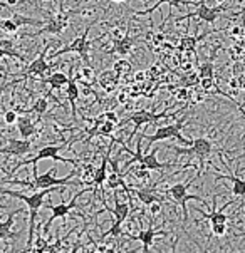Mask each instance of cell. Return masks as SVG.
Returning <instances> with one entry per match:
<instances>
[{"label": "cell", "mask_w": 245, "mask_h": 253, "mask_svg": "<svg viewBox=\"0 0 245 253\" xmlns=\"http://www.w3.org/2000/svg\"><path fill=\"white\" fill-rule=\"evenodd\" d=\"M71 15H72V12L59 10L57 14L50 17V19L47 20L44 25H42L41 31H39L37 34H34V36H42V34L59 36V34H62L67 29V25H69V20H71Z\"/></svg>", "instance_id": "10"}, {"label": "cell", "mask_w": 245, "mask_h": 253, "mask_svg": "<svg viewBox=\"0 0 245 253\" xmlns=\"http://www.w3.org/2000/svg\"><path fill=\"white\" fill-rule=\"evenodd\" d=\"M17 118H19V114L15 113V111H5L3 113V121H5V124H15L17 123Z\"/></svg>", "instance_id": "40"}, {"label": "cell", "mask_w": 245, "mask_h": 253, "mask_svg": "<svg viewBox=\"0 0 245 253\" xmlns=\"http://www.w3.org/2000/svg\"><path fill=\"white\" fill-rule=\"evenodd\" d=\"M165 3H168L170 7L173 8H180L182 5H196V0H156V3H154L153 7L146 8V10H138L136 12V17H141V15H149L151 12H154L156 8H160L161 5H165Z\"/></svg>", "instance_id": "19"}, {"label": "cell", "mask_w": 245, "mask_h": 253, "mask_svg": "<svg viewBox=\"0 0 245 253\" xmlns=\"http://www.w3.org/2000/svg\"><path fill=\"white\" fill-rule=\"evenodd\" d=\"M230 36L235 37V39L245 37V27H244V25H234V27L230 29Z\"/></svg>", "instance_id": "41"}, {"label": "cell", "mask_w": 245, "mask_h": 253, "mask_svg": "<svg viewBox=\"0 0 245 253\" xmlns=\"http://www.w3.org/2000/svg\"><path fill=\"white\" fill-rule=\"evenodd\" d=\"M2 57H5V54H3V50L0 49V59H2Z\"/></svg>", "instance_id": "48"}, {"label": "cell", "mask_w": 245, "mask_h": 253, "mask_svg": "<svg viewBox=\"0 0 245 253\" xmlns=\"http://www.w3.org/2000/svg\"><path fill=\"white\" fill-rule=\"evenodd\" d=\"M0 3H2V0H0Z\"/></svg>", "instance_id": "50"}, {"label": "cell", "mask_w": 245, "mask_h": 253, "mask_svg": "<svg viewBox=\"0 0 245 253\" xmlns=\"http://www.w3.org/2000/svg\"><path fill=\"white\" fill-rule=\"evenodd\" d=\"M47 108H49V99H47V97H39V99L32 104V108L25 111V114L34 113V114H37L39 119H41L42 116L47 113Z\"/></svg>", "instance_id": "29"}, {"label": "cell", "mask_w": 245, "mask_h": 253, "mask_svg": "<svg viewBox=\"0 0 245 253\" xmlns=\"http://www.w3.org/2000/svg\"><path fill=\"white\" fill-rule=\"evenodd\" d=\"M7 85H8V84H3V85H0V96H2L3 89H5V87H7Z\"/></svg>", "instance_id": "46"}, {"label": "cell", "mask_w": 245, "mask_h": 253, "mask_svg": "<svg viewBox=\"0 0 245 253\" xmlns=\"http://www.w3.org/2000/svg\"><path fill=\"white\" fill-rule=\"evenodd\" d=\"M156 237H168L166 231H160V230H154L153 226H149L148 230H140V233L136 237H133L135 240H140L143 243V250L141 252H149V248L153 247V242Z\"/></svg>", "instance_id": "16"}, {"label": "cell", "mask_w": 245, "mask_h": 253, "mask_svg": "<svg viewBox=\"0 0 245 253\" xmlns=\"http://www.w3.org/2000/svg\"><path fill=\"white\" fill-rule=\"evenodd\" d=\"M32 151V143L29 139H8L7 146L0 148V154H10V156H25Z\"/></svg>", "instance_id": "14"}, {"label": "cell", "mask_w": 245, "mask_h": 253, "mask_svg": "<svg viewBox=\"0 0 245 253\" xmlns=\"http://www.w3.org/2000/svg\"><path fill=\"white\" fill-rule=\"evenodd\" d=\"M10 19L17 24V27H20V25H36V27H42V25L46 24L44 20L32 19V17H25L22 14H12Z\"/></svg>", "instance_id": "31"}, {"label": "cell", "mask_w": 245, "mask_h": 253, "mask_svg": "<svg viewBox=\"0 0 245 253\" xmlns=\"http://www.w3.org/2000/svg\"><path fill=\"white\" fill-rule=\"evenodd\" d=\"M93 25H94V22L89 24L88 27H86V31L81 34V36H77L71 44L64 45L62 49H59V50H55L54 54H50V59H55V57H59V55L67 54V52H76L84 61V64L91 62V57H89V47H91L93 42L89 41L88 36H89V31H91Z\"/></svg>", "instance_id": "7"}, {"label": "cell", "mask_w": 245, "mask_h": 253, "mask_svg": "<svg viewBox=\"0 0 245 253\" xmlns=\"http://www.w3.org/2000/svg\"><path fill=\"white\" fill-rule=\"evenodd\" d=\"M86 191H89V188L86 186L84 190H81L77 195L72 196V200L69 201V203H59V205H49V210H50V216H49V220L46 221V225H44V235H47V231H49L50 228V225L57 220V218H66L69 213L72 211V210L76 208V205H77V200H79V196H83Z\"/></svg>", "instance_id": "9"}, {"label": "cell", "mask_w": 245, "mask_h": 253, "mask_svg": "<svg viewBox=\"0 0 245 253\" xmlns=\"http://www.w3.org/2000/svg\"><path fill=\"white\" fill-rule=\"evenodd\" d=\"M215 2H217L218 5H223V2H225V0H215Z\"/></svg>", "instance_id": "47"}, {"label": "cell", "mask_w": 245, "mask_h": 253, "mask_svg": "<svg viewBox=\"0 0 245 253\" xmlns=\"http://www.w3.org/2000/svg\"><path fill=\"white\" fill-rule=\"evenodd\" d=\"M42 83L49 84L50 87H52V91H57V89L67 85V83H69V76H66L64 72H54V74H49V77H44Z\"/></svg>", "instance_id": "25"}, {"label": "cell", "mask_w": 245, "mask_h": 253, "mask_svg": "<svg viewBox=\"0 0 245 253\" xmlns=\"http://www.w3.org/2000/svg\"><path fill=\"white\" fill-rule=\"evenodd\" d=\"M223 10H225V7H223V5L210 7V5L205 3V0H200V2L196 3V10L195 12L187 14L183 17H178V19H176V22H183V20H187V19H200V20H203V22L212 25V24L217 22V19L222 15Z\"/></svg>", "instance_id": "8"}, {"label": "cell", "mask_w": 245, "mask_h": 253, "mask_svg": "<svg viewBox=\"0 0 245 253\" xmlns=\"http://www.w3.org/2000/svg\"><path fill=\"white\" fill-rule=\"evenodd\" d=\"M17 129H19V134L22 139H29V138H32L34 134H37L36 123H34L31 119V116H27V114L17 118Z\"/></svg>", "instance_id": "18"}, {"label": "cell", "mask_w": 245, "mask_h": 253, "mask_svg": "<svg viewBox=\"0 0 245 253\" xmlns=\"http://www.w3.org/2000/svg\"><path fill=\"white\" fill-rule=\"evenodd\" d=\"M113 71H114L119 77H126V76H131L133 66H131V62H130V61H124V59H121V61H116V62H114Z\"/></svg>", "instance_id": "32"}, {"label": "cell", "mask_w": 245, "mask_h": 253, "mask_svg": "<svg viewBox=\"0 0 245 253\" xmlns=\"http://www.w3.org/2000/svg\"><path fill=\"white\" fill-rule=\"evenodd\" d=\"M173 151L178 154V156H192V158H196L198 160V176L203 173L205 169V161L207 158L212 154L213 151V143L210 141L208 138H196L192 141V144L188 148H178V146H170Z\"/></svg>", "instance_id": "4"}, {"label": "cell", "mask_w": 245, "mask_h": 253, "mask_svg": "<svg viewBox=\"0 0 245 253\" xmlns=\"http://www.w3.org/2000/svg\"><path fill=\"white\" fill-rule=\"evenodd\" d=\"M19 213H22V208L14 210V211L7 216L5 221H0V240L7 242V240H10V238L19 237V233H14V231H12V226H14V218H15V215H19Z\"/></svg>", "instance_id": "20"}, {"label": "cell", "mask_w": 245, "mask_h": 253, "mask_svg": "<svg viewBox=\"0 0 245 253\" xmlns=\"http://www.w3.org/2000/svg\"><path fill=\"white\" fill-rule=\"evenodd\" d=\"M47 49H49V45L46 47L44 50H42L41 54L37 55L34 61L29 64L27 66V69H25V72H24V79H27L29 76H36V77H44V76H49V72H50V66L47 64V61H46V55H47Z\"/></svg>", "instance_id": "13"}, {"label": "cell", "mask_w": 245, "mask_h": 253, "mask_svg": "<svg viewBox=\"0 0 245 253\" xmlns=\"http://www.w3.org/2000/svg\"><path fill=\"white\" fill-rule=\"evenodd\" d=\"M77 79H81L84 83V85H91V84H96L98 83V76L94 69L89 64H84L83 71H81V74H77Z\"/></svg>", "instance_id": "30"}, {"label": "cell", "mask_w": 245, "mask_h": 253, "mask_svg": "<svg viewBox=\"0 0 245 253\" xmlns=\"http://www.w3.org/2000/svg\"><path fill=\"white\" fill-rule=\"evenodd\" d=\"M0 29H2L3 32L14 34V32H17L19 27H17V24L12 19H0Z\"/></svg>", "instance_id": "35"}, {"label": "cell", "mask_w": 245, "mask_h": 253, "mask_svg": "<svg viewBox=\"0 0 245 253\" xmlns=\"http://www.w3.org/2000/svg\"><path fill=\"white\" fill-rule=\"evenodd\" d=\"M217 179H227L232 183V195L235 198L245 196V179L239 178L237 174H217Z\"/></svg>", "instance_id": "21"}, {"label": "cell", "mask_w": 245, "mask_h": 253, "mask_svg": "<svg viewBox=\"0 0 245 253\" xmlns=\"http://www.w3.org/2000/svg\"><path fill=\"white\" fill-rule=\"evenodd\" d=\"M109 211L114 215V221L119 223V225H123V223L126 221L128 215H130V203H126V201H119L118 193H116L114 195V208L109 210Z\"/></svg>", "instance_id": "22"}, {"label": "cell", "mask_w": 245, "mask_h": 253, "mask_svg": "<svg viewBox=\"0 0 245 253\" xmlns=\"http://www.w3.org/2000/svg\"><path fill=\"white\" fill-rule=\"evenodd\" d=\"M17 2H19V0H7V3H8V5H15Z\"/></svg>", "instance_id": "45"}, {"label": "cell", "mask_w": 245, "mask_h": 253, "mask_svg": "<svg viewBox=\"0 0 245 253\" xmlns=\"http://www.w3.org/2000/svg\"><path fill=\"white\" fill-rule=\"evenodd\" d=\"M0 49L3 50V54H5V57H14V59H19V61L25 62V57L22 54H19L15 50V45L12 41H8V39H0Z\"/></svg>", "instance_id": "28"}, {"label": "cell", "mask_w": 245, "mask_h": 253, "mask_svg": "<svg viewBox=\"0 0 245 253\" xmlns=\"http://www.w3.org/2000/svg\"><path fill=\"white\" fill-rule=\"evenodd\" d=\"M232 76L239 77V76H245V62L244 61H235L234 66H232Z\"/></svg>", "instance_id": "38"}, {"label": "cell", "mask_w": 245, "mask_h": 253, "mask_svg": "<svg viewBox=\"0 0 245 253\" xmlns=\"http://www.w3.org/2000/svg\"><path fill=\"white\" fill-rule=\"evenodd\" d=\"M173 96L178 102H188V87H182V85H180V89L173 94Z\"/></svg>", "instance_id": "39"}, {"label": "cell", "mask_w": 245, "mask_h": 253, "mask_svg": "<svg viewBox=\"0 0 245 253\" xmlns=\"http://www.w3.org/2000/svg\"><path fill=\"white\" fill-rule=\"evenodd\" d=\"M165 118H170V114H168V111H163L161 114H154L151 113V111H148V109H141V111H136L135 114H131L130 118L126 119V121H131V123H135V129H133L131 132V136H130V141L133 139V136L136 134V131L140 129V126H145V124H151V123H156V121H160V119H165Z\"/></svg>", "instance_id": "11"}, {"label": "cell", "mask_w": 245, "mask_h": 253, "mask_svg": "<svg viewBox=\"0 0 245 253\" xmlns=\"http://www.w3.org/2000/svg\"><path fill=\"white\" fill-rule=\"evenodd\" d=\"M210 230H212V233L215 235V237L220 238L227 233L229 226H227V223H215V225H210Z\"/></svg>", "instance_id": "37"}, {"label": "cell", "mask_w": 245, "mask_h": 253, "mask_svg": "<svg viewBox=\"0 0 245 253\" xmlns=\"http://www.w3.org/2000/svg\"><path fill=\"white\" fill-rule=\"evenodd\" d=\"M200 84V76H198V72H187L182 79H180V85L182 87H195V85H198Z\"/></svg>", "instance_id": "33"}, {"label": "cell", "mask_w": 245, "mask_h": 253, "mask_svg": "<svg viewBox=\"0 0 245 253\" xmlns=\"http://www.w3.org/2000/svg\"><path fill=\"white\" fill-rule=\"evenodd\" d=\"M94 174H96V166L93 163H86L83 168L79 169V181L86 186H93Z\"/></svg>", "instance_id": "27"}, {"label": "cell", "mask_w": 245, "mask_h": 253, "mask_svg": "<svg viewBox=\"0 0 245 253\" xmlns=\"http://www.w3.org/2000/svg\"><path fill=\"white\" fill-rule=\"evenodd\" d=\"M55 173V168H50L47 173L44 174H32L34 176V181L32 183H27V181H19V179H14L12 183H17V184H22V186H29L31 190H46V188H54V186H69V184H76V183H71L72 179L76 176H79V169H74L72 173H69L67 176L64 178H55L54 176Z\"/></svg>", "instance_id": "3"}, {"label": "cell", "mask_w": 245, "mask_h": 253, "mask_svg": "<svg viewBox=\"0 0 245 253\" xmlns=\"http://www.w3.org/2000/svg\"><path fill=\"white\" fill-rule=\"evenodd\" d=\"M101 118L106 119V121H109V123L119 124V118H118V114H116L114 111H106L104 114H101Z\"/></svg>", "instance_id": "42"}, {"label": "cell", "mask_w": 245, "mask_h": 253, "mask_svg": "<svg viewBox=\"0 0 245 253\" xmlns=\"http://www.w3.org/2000/svg\"><path fill=\"white\" fill-rule=\"evenodd\" d=\"M198 76L200 77H215V66L213 62H203L198 66Z\"/></svg>", "instance_id": "34"}, {"label": "cell", "mask_w": 245, "mask_h": 253, "mask_svg": "<svg viewBox=\"0 0 245 253\" xmlns=\"http://www.w3.org/2000/svg\"><path fill=\"white\" fill-rule=\"evenodd\" d=\"M55 190H59V186H54V188H46V190H39L32 195H24V193H17V191H10V190H3L0 188V195H7V196H12V198H17V200H22L25 205L29 207V233H27V245H25V252H32V242H34V231H36V218H37V213L39 210L42 208L44 205V200L46 196H49L50 193H54Z\"/></svg>", "instance_id": "1"}, {"label": "cell", "mask_w": 245, "mask_h": 253, "mask_svg": "<svg viewBox=\"0 0 245 253\" xmlns=\"http://www.w3.org/2000/svg\"><path fill=\"white\" fill-rule=\"evenodd\" d=\"M185 121H187V116H185L183 119H180L178 123L166 124V126L156 127V131H154L153 134H145V132H141L140 138H141V139L149 141V144H148V148H146V151H148V149L151 148V144H153V143H160V141H165V139H170V138L176 139L180 144H183V146H190V144H192V141H190V139H187V138H185V136L182 134V129H183V126H185Z\"/></svg>", "instance_id": "2"}, {"label": "cell", "mask_w": 245, "mask_h": 253, "mask_svg": "<svg viewBox=\"0 0 245 253\" xmlns=\"http://www.w3.org/2000/svg\"><path fill=\"white\" fill-rule=\"evenodd\" d=\"M47 245H49V242L42 235H37V238L32 242V252H46Z\"/></svg>", "instance_id": "36"}, {"label": "cell", "mask_w": 245, "mask_h": 253, "mask_svg": "<svg viewBox=\"0 0 245 253\" xmlns=\"http://www.w3.org/2000/svg\"><path fill=\"white\" fill-rule=\"evenodd\" d=\"M64 148H66V144H46L44 148L39 149V151L34 154L32 158H29V160H24V161H20L19 165H15L14 169H12V173H15V171H19V168H22V166H27V165L37 166L39 161H42V160H54V161L69 163V165L79 166V161H77V160H69V158L59 156V153H61Z\"/></svg>", "instance_id": "5"}, {"label": "cell", "mask_w": 245, "mask_h": 253, "mask_svg": "<svg viewBox=\"0 0 245 253\" xmlns=\"http://www.w3.org/2000/svg\"><path fill=\"white\" fill-rule=\"evenodd\" d=\"M121 83V77H119L113 69H106L98 76V84L104 89L106 92H113L116 87Z\"/></svg>", "instance_id": "17"}, {"label": "cell", "mask_w": 245, "mask_h": 253, "mask_svg": "<svg viewBox=\"0 0 245 253\" xmlns=\"http://www.w3.org/2000/svg\"><path fill=\"white\" fill-rule=\"evenodd\" d=\"M133 44H135V39L128 34H124L121 39H114L113 44H111V52L113 54H121V55H126L130 50L133 49Z\"/></svg>", "instance_id": "23"}, {"label": "cell", "mask_w": 245, "mask_h": 253, "mask_svg": "<svg viewBox=\"0 0 245 253\" xmlns=\"http://www.w3.org/2000/svg\"><path fill=\"white\" fill-rule=\"evenodd\" d=\"M146 79H148V72L141 71V72H136V74H135V81H136V83H143V81H146Z\"/></svg>", "instance_id": "44"}, {"label": "cell", "mask_w": 245, "mask_h": 253, "mask_svg": "<svg viewBox=\"0 0 245 253\" xmlns=\"http://www.w3.org/2000/svg\"><path fill=\"white\" fill-rule=\"evenodd\" d=\"M66 94H67V101L71 102V108H72V118H76V102L79 99V94L81 89L77 85V77H69V83L66 85Z\"/></svg>", "instance_id": "24"}, {"label": "cell", "mask_w": 245, "mask_h": 253, "mask_svg": "<svg viewBox=\"0 0 245 253\" xmlns=\"http://www.w3.org/2000/svg\"><path fill=\"white\" fill-rule=\"evenodd\" d=\"M207 34H203V36H183L182 39H180L178 42V47L176 49L180 50V52H195L196 49V44H198L200 39H203Z\"/></svg>", "instance_id": "26"}, {"label": "cell", "mask_w": 245, "mask_h": 253, "mask_svg": "<svg viewBox=\"0 0 245 253\" xmlns=\"http://www.w3.org/2000/svg\"><path fill=\"white\" fill-rule=\"evenodd\" d=\"M158 148H154L153 151L146 153L141 156V160L138 161L140 165L136 166V168L140 169H148V171H158V173L165 174V169H170L173 168V163H161L160 160H158Z\"/></svg>", "instance_id": "12"}, {"label": "cell", "mask_w": 245, "mask_h": 253, "mask_svg": "<svg viewBox=\"0 0 245 253\" xmlns=\"http://www.w3.org/2000/svg\"><path fill=\"white\" fill-rule=\"evenodd\" d=\"M193 178V176H192ZM190 178V179H192ZM190 179L187 181H180V183H175L171 184L170 188H166V195L170 196L171 200L176 201V203L182 207V211H183V223H188V208H187V203L190 200H195V201H200L201 205H207V200H203L201 196H196V195H190L188 193V186H190Z\"/></svg>", "instance_id": "6"}, {"label": "cell", "mask_w": 245, "mask_h": 253, "mask_svg": "<svg viewBox=\"0 0 245 253\" xmlns=\"http://www.w3.org/2000/svg\"><path fill=\"white\" fill-rule=\"evenodd\" d=\"M111 2H116V3H121V2H124V0H111Z\"/></svg>", "instance_id": "49"}, {"label": "cell", "mask_w": 245, "mask_h": 253, "mask_svg": "<svg viewBox=\"0 0 245 253\" xmlns=\"http://www.w3.org/2000/svg\"><path fill=\"white\" fill-rule=\"evenodd\" d=\"M113 143H114V141H113ZM113 143L109 144L106 154L102 156L101 165L96 168V174H94V181H93V193H94V195H96L99 188L104 186V181H106V176H107V163H109V154H111V148H113Z\"/></svg>", "instance_id": "15"}, {"label": "cell", "mask_w": 245, "mask_h": 253, "mask_svg": "<svg viewBox=\"0 0 245 253\" xmlns=\"http://www.w3.org/2000/svg\"><path fill=\"white\" fill-rule=\"evenodd\" d=\"M148 208H149V213H151V218L158 216L161 213V203H160V201H154V203L148 205Z\"/></svg>", "instance_id": "43"}]
</instances>
